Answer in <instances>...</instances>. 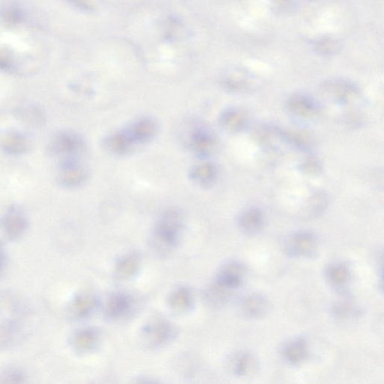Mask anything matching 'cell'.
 <instances>
[{
  "label": "cell",
  "instance_id": "obj_1",
  "mask_svg": "<svg viewBox=\"0 0 384 384\" xmlns=\"http://www.w3.org/2000/svg\"><path fill=\"white\" fill-rule=\"evenodd\" d=\"M183 228V215L178 210L166 211L158 220L153 232V245L158 252L167 253L176 247Z\"/></svg>",
  "mask_w": 384,
  "mask_h": 384
},
{
  "label": "cell",
  "instance_id": "obj_2",
  "mask_svg": "<svg viewBox=\"0 0 384 384\" xmlns=\"http://www.w3.org/2000/svg\"><path fill=\"white\" fill-rule=\"evenodd\" d=\"M48 153L63 160L76 158L83 152L85 144L80 136L71 131H61L50 141Z\"/></svg>",
  "mask_w": 384,
  "mask_h": 384
},
{
  "label": "cell",
  "instance_id": "obj_3",
  "mask_svg": "<svg viewBox=\"0 0 384 384\" xmlns=\"http://www.w3.org/2000/svg\"><path fill=\"white\" fill-rule=\"evenodd\" d=\"M318 249V239L308 231L296 233L286 244V253L291 257L312 258L317 255Z\"/></svg>",
  "mask_w": 384,
  "mask_h": 384
},
{
  "label": "cell",
  "instance_id": "obj_4",
  "mask_svg": "<svg viewBox=\"0 0 384 384\" xmlns=\"http://www.w3.org/2000/svg\"><path fill=\"white\" fill-rule=\"evenodd\" d=\"M29 222L18 208L12 207L0 219V229L10 240H18L26 233Z\"/></svg>",
  "mask_w": 384,
  "mask_h": 384
},
{
  "label": "cell",
  "instance_id": "obj_5",
  "mask_svg": "<svg viewBox=\"0 0 384 384\" xmlns=\"http://www.w3.org/2000/svg\"><path fill=\"white\" fill-rule=\"evenodd\" d=\"M323 92L332 101L344 105L352 104L359 96V89L354 83L344 81L326 83Z\"/></svg>",
  "mask_w": 384,
  "mask_h": 384
},
{
  "label": "cell",
  "instance_id": "obj_6",
  "mask_svg": "<svg viewBox=\"0 0 384 384\" xmlns=\"http://www.w3.org/2000/svg\"><path fill=\"white\" fill-rule=\"evenodd\" d=\"M245 268L238 262H229L222 267L216 277V286L228 292L239 288L243 283Z\"/></svg>",
  "mask_w": 384,
  "mask_h": 384
},
{
  "label": "cell",
  "instance_id": "obj_7",
  "mask_svg": "<svg viewBox=\"0 0 384 384\" xmlns=\"http://www.w3.org/2000/svg\"><path fill=\"white\" fill-rule=\"evenodd\" d=\"M0 147L8 154L20 156L30 151L32 142L23 133L6 131L0 133Z\"/></svg>",
  "mask_w": 384,
  "mask_h": 384
},
{
  "label": "cell",
  "instance_id": "obj_8",
  "mask_svg": "<svg viewBox=\"0 0 384 384\" xmlns=\"http://www.w3.org/2000/svg\"><path fill=\"white\" fill-rule=\"evenodd\" d=\"M87 173L77 158L63 160L61 164L59 181L65 187H76L85 181Z\"/></svg>",
  "mask_w": 384,
  "mask_h": 384
},
{
  "label": "cell",
  "instance_id": "obj_9",
  "mask_svg": "<svg viewBox=\"0 0 384 384\" xmlns=\"http://www.w3.org/2000/svg\"><path fill=\"white\" fill-rule=\"evenodd\" d=\"M288 111L299 118H314L319 112V106L310 96L299 94L289 98L287 104Z\"/></svg>",
  "mask_w": 384,
  "mask_h": 384
},
{
  "label": "cell",
  "instance_id": "obj_10",
  "mask_svg": "<svg viewBox=\"0 0 384 384\" xmlns=\"http://www.w3.org/2000/svg\"><path fill=\"white\" fill-rule=\"evenodd\" d=\"M157 129V124L154 120L143 119L134 123L125 131L127 132L131 144L135 146L151 140L156 136Z\"/></svg>",
  "mask_w": 384,
  "mask_h": 384
},
{
  "label": "cell",
  "instance_id": "obj_11",
  "mask_svg": "<svg viewBox=\"0 0 384 384\" xmlns=\"http://www.w3.org/2000/svg\"><path fill=\"white\" fill-rule=\"evenodd\" d=\"M144 332L147 341L154 346L168 343L175 337L173 326L164 321H156L148 325Z\"/></svg>",
  "mask_w": 384,
  "mask_h": 384
},
{
  "label": "cell",
  "instance_id": "obj_12",
  "mask_svg": "<svg viewBox=\"0 0 384 384\" xmlns=\"http://www.w3.org/2000/svg\"><path fill=\"white\" fill-rule=\"evenodd\" d=\"M308 354L307 341L303 337L290 340L282 348V355L291 365H299L306 361Z\"/></svg>",
  "mask_w": 384,
  "mask_h": 384
},
{
  "label": "cell",
  "instance_id": "obj_13",
  "mask_svg": "<svg viewBox=\"0 0 384 384\" xmlns=\"http://www.w3.org/2000/svg\"><path fill=\"white\" fill-rule=\"evenodd\" d=\"M132 308L133 299L130 296L118 294L108 299L105 306V313L108 318L120 319L129 314Z\"/></svg>",
  "mask_w": 384,
  "mask_h": 384
},
{
  "label": "cell",
  "instance_id": "obj_14",
  "mask_svg": "<svg viewBox=\"0 0 384 384\" xmlns=\"http://www.w3.org/2000/svg\"><path fill=\"white\" fill-rule=\"evenodd\" d=\"M239 225L242 231L248 235H255L264 228V215L263 212L257 208L248 209L240 215Z\"/></svg>",
  "mask_w": 384,
  "mask_h": 384
},
{
  "label": "cell",
  "instance_id": "obj_15",
  "mask_svg": "<svg viewBox=\"0 0 384 384\" xmlns=\"http://www.w3.org/2000/svg\"><path fill=\"white\" fill-rule=\"evenodd\" d=\"M98 341V332L94 329L87 328L75 332L71 342L78 352L87 353L96 348Z\"/></svg>",
  "mask_w": 384,
  "mask_h": 384
},
{
  "label": "cell",
  "instance_id": "obj_16",
  "mask_svg": "<svg viewBox=\"0 0 384 384\" xmlns=\"http://www.w3.org/2000/svg\"><path fill=\"white\" fill-rule=\"evenodd\" d=\"M325 274L330 285L337 289L345 288L352 278L348 266L342 262L331 264Z\"/></svg>",
  "mask_w": 384,
  "mask_h": 384
},
{
  "label": "cell",
  "instance_id": "obj_17",
  "mask_svg": "<svg viewBox=\"0 0 384 384\" xmlns=\"http://www.w3.org/2000/svg\"><path fill=\"white\" fill-rule=\"evenodd\" d=\"M190 146L200 156H207L213 151L215 139L211 134L203 129H196L190 137Z\"/></svg>",
  "mask_w": 384,
  "mask_h": 384
},
{
  "label": "cell",
  "instance_id": "obj_18",
  "mask_svg": "<svg viewBox=\"0 0 384 384\" xmlns=\"http://www.w3.org/2000/svg\"><path fill=\"white\" fill-rule=\"evenodd\" d=\"M97 299L91 295H81L74 298L70 312L75 319H83L93 313L97 307Z\"/></svg>",
  "mask_w": 384,
  "mask_h": 384
},
{
  "label": "cell",
  "instance_id": "obj_19",
  "mask_svg": "<svg viewBox=\"0 0 384 384\" xmlns=\"http://www.w3.org/2000/svg\"><path fill=\"white\" fill-rule=\"evenodd\" d=\"M267 310H268V303L262 295H253L248 296L241 303V310L248 318H261Z\"/></svg>",
  "mask_w": 384,
  "mask_h": 384
},
{
  "label": "cell",
  "instance_id": "obj_20",
  "mask_svg": "<svg viewBox=\"0 0 384 384\" xmlns=\"http://www.w3.org/2000/svg\"><path fill=\"white\" fill-rule=\"evenodd\" d=\"M15 113L17 118L32 127H43L46 122L43 111L35 105L21 106L18 107Z\"/></svg>",
  "mask_w": 384,
  "mask_h": 384
},
{
  "label": "cell",
  "instance_id": "obj_21",
  "mask_svg": "<svg viewBox=\"0 0 384 384\" xmlns=\"http://www.w3.org/2000/svg\"><path fill=\"white\" fill-rule=\"evenodd\" d=\"M221 124L225 130L230 132H239L246 127L247 119L243 112L231 108L222 114Z\"/></svg>",
  "mask_w": 384,
  "mask_h": 384
},
{
  "label": "cell",
  "instance_id": "obj_22",
  "mask_svg": "<svg viewBox=\"0 0 384 384\" xmlns=\"http://www.w3.org/2000/svg\"><path fill=\"white\" fill-rule=\"evenodd\" d=\"M215 166L211 163H205L195 167L191 172V177L200 186H208L215 182L217 178Z\"/></svg>",
  "mask_w": 384,
  "mask_h": 384
},
{
  "label": "cell",
  "instance_id": "obj_23",
  "mask_svg": "<svg viewBox=\"0 0 384 384\" xmlns=\"http://www.w3.org/2000/svg\"><path fill=\"white\" fill-rule=\"evenodd\" d=\"M170 304L176 310L186 311L193 305L191 291L185 287L175 290L170 297Z\"/></svg>",
  "mask_w": 384,
  "mask_h": 384
},
{
  "label": "cell",
  "instance_id": "obj_24",
  "mask_svg": "<svg viewBox=\"0 0 384 384\" xmlns=\"http://www.w3.org/2000/svg\"><path fill=\"white\" fill-rule=\"evenodd\" d=\"M255 360L251 354L244 353L238 354L231 364V369L237 376L244 377L255 368Z\"/></svg>",
  "mask_w": 384,
  "mask_h": 384
},
{
  "label": "cell",
  "instance_id": "obj_25",
  "mask_svg": "<svg viewBox=\"0 0 384 384\" xmlns=\"http://www.w3.org/2000/svg\"><path fill=\"white\" fill-rule=\"evenodd\" d=\"M139 260L136 256L128 255L124 257L116 265V271L120 277L129 278L135 275L138 270Z\"/></svg>",
  "mask_w": 384,
  "mask_h": 384
},
{
  "label": "cell",
  "instance_id": "obj_26",
  "mask_svg": "<svg viewBox=\"0 0 384 384\" xmlns=\"http://www.w3.org/2000/svg\"><path fill=\"white\" fill-rule=\"evenodd\" d=\"M26 380V374L16 367H10L0 372V383H21Z\"/></svg>",
  "mask_w": 384,
  "mask_h": 384
},
{
  "label": "cell",
  "instance_id": "obj_27",
  "mask_svg": "<svg viewBox=\"0 0 384 384\" xmlns=\"http://www.w3.org/2000/svg\"><path fill=\"white\" fill-rule=\"evenodd\" d=\"M339 46L336 41L332 40H321L316 43L315 48L318 52L323 54H332L337 52Z\"/></svg>",
  "mask_w": 384,
  "mask_h": 384
},
{
  "label": "cell",
  "instance_id": "obj_28",
  "mask_svg": "<svg viewBox=\"0 0 384 384\" xmlns=\"http://www.w3.org/2000/svg\"><path fill=\"white\" fill-rule=\"evenodd\" d=\"M327 202V198L324 195L319 193L315 195L310 202V211L314 213L321 212L326 206Z\"/></svg>",
  "mask_w": 384,
  "mask_h": 384
},
{
  "label": "cell",
  "instance_id": "obj_29",
  "mask_svg": "<svg viewBox=\"0 0 384 384\" xmlns=\"http://www.w3.org/2000/svg\"><path fill=\"white\" fill-rule=\"evenodd\" d=\"M303 171L312 175H318L321 172V166L319 162L313 158L307 160L303 165Z\"/></svg>",
  "mask_w": 384,
  "mask_h": 384
},
{
  "label": "cell",
  "instance_id": "obj_30",
  "mask_svg": "<svg viewBox=\"0 0 384 384\" xmlns=\"http://www.w3.org/2000/svg\"><path fill=\"white\" fill-rule=\"evenodd\" d=\"M6 264V250L3 244L1 243V242H0V274H1L2 272L3 271Z\"/></svg>",
  "mask_w": 384,
  "mask_h": 384
}]
</instances>
